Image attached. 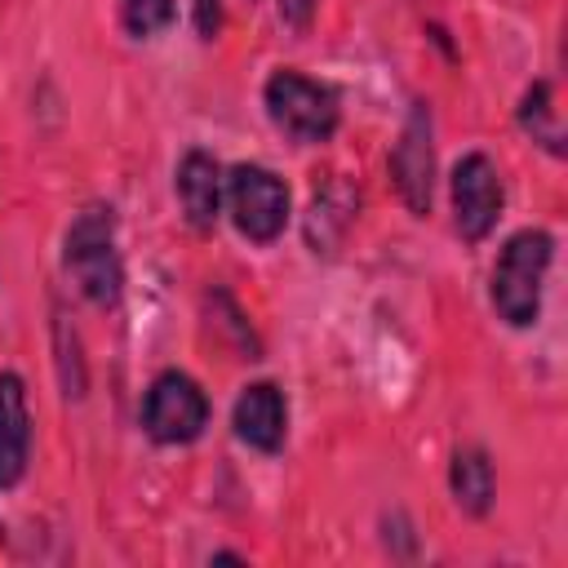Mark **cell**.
<instances>
[{
    "label": "cell",
    "instance_id": "obj_1",
    "mask_svg": "<svg viewBox=\"0 0 568 568\" xmlns=\"http://www.w3.org/2000/svg\"><path fill=\"white\" fill-rule=\"evenodd\" d=\"M62 266L71 284L93 302V306H115L124 288V266L115 248V209L111 204H84L62 244Z\"/></svg>",
    "mask_w": 568,
    "mask_h": 568
},
{
    "label": "cell",
    "instance_id": "obj_2",
    "mask_svg": "<svg viewBox=\"0 0 568 568\" xmlns=\"http://www.w3.org/2000/svg\"><path fill=\"white\" fill-rule=\"evenodd\" d=\"M550 257H555V240H550V231H541V226L515 231V235L501 244V253H497V262H493L488 297H493V311H497L510 328L537 324L541 284H546Z\"/></svg>",
    "mask_w": 568,
    "mask_h": 568
},
{
    "label": "cell",
    "instance_id": "obj_3",
    "mask_svg": "<svg viewBox=\"0 0 568 568\" xmlns=\"http://www.w3.org/2000/svg\"><path fill=\"white\" fill-rule=\"evenodd\" d=\"M262 102H266V115L271 124L288 138V142H302V146H320L337 133V98L328 84L293 71V67H280L266 75L262 84Z\"/></svg>",
    "mask_w": 568,
    "mask_h": 568
},
{
    "label": "cell",
    "instance_id": "obj_4",
    "mask_svg": "<svg viewBox=\"0 0 568 568\" xmlns=\"http://www.w3.org/2000/svg\"><path fill=\"white\" fill-rule=\"evenodd\" d=\"M204 426H209V395L200 390V382L178 368H164L142 399V430L155 444H191L204 435Z\"/></svg>",
    "mask_w": 568,
    "mask_h": 568
},
{
    "label": "cell",
    "instance_id": "obj_5",
    "mask_svg": "<svg viewBox=\"0 0 568 568\" xmlns=\"http://www.w3.org/2000/svg\"><path fill=\"white\" fill-rule=\"evenodd\" d=\"M226 200H231V222L244 240L271 244L280 240L288 222V186L262 169V164H235L226 178Z\"/></svg>",
    "mask_w": 568,
    "mask_h": 568
},
{
    "label": "cell",
    "instance_id": "obj_6",
    "mask_svg": "<svg viewBox=\"0 0 568 568\" xmlns=\"http://www.w3.org/2000/svg\"><path fill=\"white\" fill-rule=\"evenodd\" d=\"M501 204H506V191H501L497 164L484 151L462 155L453 164V226H457V235L479 244L497 226Z\"/></svg>",
    "mask_w": 568,
    "mask_h": 568
},
{
    "label": "cell",
    "instance_id": "obj_7",
    "mask_svg": "<svg viewBox=\"0 0 568 568\" xmlns=\"http://www.w3.org/2000/svg\"><path fill=\"white\" fill-rule=\"evenodd\" d=\"M390 178H395V191L408 204V213L426 217L430 191H435V133H430V106L426 102H413V111L399 129V142L390 151Z\"/></svg>",
    "mask_w": 568,
    "mask_h": 568
},
{
    "label": "cell",
    "instance_id": "obj_8",
    "mask_svg": "<svg viewBox=\"0 0 568 568\" xmlns=\"http://www.w3.org/2000/svg\"><path fill=\"white\" fill-rule=\"evenodd\" d=\"M231 422H235V435H240L248 448H257V453H280V448H284V435H288V408H284L280 386H271V382L244 386L240 399H235Z\"/></svg>",
    "mask_w": 568,
    "mask_h": 568
},
{
    "label": "cell",
    "instance_id": "obj_9",
    "mask_svg": "<svg viewBox=\"0 0 568 568\" xmlns=\"http://www.w3.org/2000/svg\"><path fill=\"white\" fill-rule=\"evenodd\" d=\"M27 457H31L27 386L18 373H0V488H13L27 475Z\"/></svg>",
    "mask_w": 568,
    "mask_h": 568
},
{
    "label": "cell",
    "instance_id": "obj_10",
    "mask_svg": "<svg viewBox=\"0 0 568 568\" xmlns=\"http://www.w3.org/2000/svg\"><path fill=\"white\" fill-rule=\"evenodd\" d=\"M178 200L195 231H213L222 217V169L209 151H186L178 164Z\"/></svg>",
    "mask_w": 568,
    "mask_h": 568
},
{
    "label": "cell",
    "instance_id": "obj_11",
    "mask_svg": "<svg viewBox=\"0 0 568 568\" xmlns=\"http://www.w3.org/2000/svg\"><path fill=\"white\" fill-rule=\"evenodd\" d=\"M448 488H453V501L457 510L484 519L493 510V493H497V479H493V462L484 448L475 444H462L453 453V466H448Z\"/></svg>",
    "mask_w": 568,
    "mask_h": 568
},
{
    "label": "cell",
    "instance_id": "obj_12",
    "mask_svg": "<svg viewBox=\"0 0 568 568\" xmlns=\"http://www.w3.org/2000/svg\"><path fill=\"white\" fill-rule=\"evenodd\" d=\"M515 115H519V129H524L537 146H546L550 155H564V129H559V115H555V89H550L546 80H532V84L524 89Z\"/></svg>",
    "mask_w": 568,
    "mask_h": 568
},
{
    "label": "cell",
    "instance_id": "obj_13",
    "mask_svg": "<svg viewBox=\"0 0 568 568\" xmlns=\"http://www.w3.org/2000/svg\"><path fill=\"white\" fill-rule=\"evenodd\" d=\"M351 217H355V195H351L342 182H333L324 195L311 200V217H306V240H311V248L320 253V240H324V226H328V222H333V231L342 235Z\"/></svg>",
    "mask_w": 568,
    "mask_h": 568
},
{
    "label": "cell",
    "instance_id": "obj_14",
    "mask_svg": "<svg viewBox=\"0 0 568 568\" xmlns=\"http://www.w3.org/2000/svg\"><path fill=\"white\" fill-rule=\"evenodd\" d=\"M53 342H58V373H62V390H67V399H80V395H84L80 342H75V328H67V320H62V315H58V324H53Z\"/></svg>",
    "mask_w": 568,
    "mask_h": 568
},
{
    "label": "cell",
    "instance_id": "obj_15",
    "mask_svg": "<svg viewBox=\"0 0 568 568\" xmlns=\"http://www.w3.org/2000/svg\"><path fill=\"white\" fill-rule=\"evenodd\" d=\"M120 18H124L129 36L146 40V36H155L160 27L173 22V0H120Z\"/></svg>",
    "mask_w": 568,
    "mask_h": 568
},
{
    "label": "cell",
    "instance_id": "obj_16",
    "mask_svg": "<svg viewBox=\"0 0 568 568\" xmlns=\"http://www.w3.org/2000/svg\"><path fill=\"white\" fill-rule=\"evenodd\" d=\"M191 18H195L200 40H213L222 31V0H191Z\"/></svg>",
    "mask_w": 568,
    "mask_h": 568
},
{
    "label": "cell",
    "instance_id": "obj_17",
    "mask_svg": "<svg viewBox=\"0 0 568 568\" xmlns=\"http://www.w3.org/2000/svg\"><path fill=\"white\" fill-rule=\"evenodd\" d=\"M275 9H280V22H288L293 31H302L311 22V13H315V0H275Z\"/></svg>",
    "mask_w": 568,
    "mask_h": 568
}]
</instances>
